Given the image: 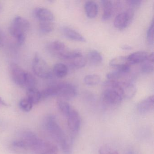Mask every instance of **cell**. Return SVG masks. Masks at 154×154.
Returning a JSON list of instances; mask_svg holds the SVG:
<instances>
[{"label": "cell", "instance_id": "cell-25", "mask_svg": "<svg viewBox=\"0 0 154 154\" xmlns=\"http://www.w3.org/2000/svg\"><path fill=\"white\" fill-rule=\"evenodd\" d=\"M58 109L60 111L62 114L64 116L67 117L68 114L70 113V111L72 109V107L70 106V104L66 102V101L63 100H60L57 102Z\"/></svg>", "mask_w": 154, "mask_h": 154}, {"label": "cell", "instance_id": "cell-3", "mask_svg": "<svg viewBox=\"0 0 154 154\" xmlns=\"http://www.w3.org/2000/svg\"><path fill=\"white\" fill-rule=\"evenodd\" d=\"M30 24L26 19L20 16L14 18L9 28L11 35L16 38L19 45H24L26 33L29 29Z\"/></svg>", "mask_w": 154, "mask_h": 154}, {"label": "cell", "instance_id": "cell-17", "mask_svg": "<svg viewBox=\"0 0 154 154\" xmlns=\"http://www.w3.org/2000/svg\"><path fill=\"white\" fill-rule=\"evenodd\" d=\"M109 66L116 69H118L131 65L128 61V57L119 56L113 58L110 61Z\"/></svg>", "mask_w": 154, "mask_h": 154}, {"label": "cell", "instance_id": "cell-13", "mask_svg": "<svg viewBox=\"0 0 154 154\" xmlns=\"http://www.w3.org/2000/svg\"><path fill=\"white\" fill-rule=\"evenodd\" d=\"M149 54L145 51H138L128 56V61L131 65L142 63L147 59Z\"/></svg>", "mask_w": 154, "mask_h": 154}, {"label": "cell", "instance_id": "cell-1", "mask_svg": "<svg viewBox=\"0 0 154 154\" xmlns=\"http://www.w3.org/2000/svg\"><path fill=\"white\" fill-rule=\"evenodd\" d=\"M44 126L48 132L61 146L63 151L66 154H69L71 150L70 141L57 123L55 118L50 116L46 118Z\"/></svg>", "mask_w": 154, "mask_h": 154}, {"label": "cell", "instance_id": "cell-11", "mask_svg": "<svg viewBox=\"0 0 154 154\" xmlns=\"http://www.w3.org/2000/svg\"><path fill=\"white\" fill-rule=\"evenodd\" d=\"M61 32L65 37L70 40L81 42L86 41L85 38L81 34L69 27H63L61 28Z\"/></svg>", "mask_w": 154, "mask_h": 154}, {"label": "cell", "instance_id": "cell-24", "mask_svg": "<svg viewBox=\"0 0 154 154\" xmlns=\"http://www.w3.org/2000/svg\"><path fill=\"white\" fill-rule=\"evenodd\" d=\"M100 78L96 74H90L86 75L84 78V82L88 86H94L100 83Z\"/></svg>", "mask_w": 154, "mask_h": 154}, {"label": "cell", "instance_id": "cell-2", "mask_svg": "<svg viewBox=\"0 0 154 154\" xmlns=\"http://www.w3.org/2000/svg\"><path fill=\"white\" fill-rule=\"evenodd\" d=\"M103 86L105 88L102 94L103 103L112 106L119 104L124 98L120 83L108 80L103 83Z\"/></svg>", "mask_w": 154, "mask_h": 154}, {"label": "cell", "instance_id": "cell-29", "mask_svg": "<svg viewBox=\"0 0 154 154\" xmlns=\"http://www.w3.org/2000/svg\"><path fill=\"white\" fill-rule=\"evenodd\" d=\"M147 40L149 45L154 44V20L152 19L151 23L148 29L146 35Z\"/></svg>", "mask_w": 154, "mask_h": 154}, {"label": "cell", "instance_id": "cell-6", "mask_svg": "<svg viewBox=\"0 0 154 154\" xmlns=\"http://www.w3.org/2000/svg\"><path fill=\"white\" fill-rule=\"evenodd\" d=\"M57 96L65 100H70L76 97L77 90L74 85L67 82L57 84Z\"/></svg>", "mask_w": 154, "mask_h": 154}, {"label": "cell", "instance_id": "cell-9", "mask_svg": "<svg viewBox=\"0 0 154 154\" xmlns=\"http://www.w3.org/2000/svg\"><path fill=\"white\" fill-rule=\"evenodd\" d=\"M49 52L54 56L62 58L68 48L64 43L59 40L51 42L48 46Z\"/></svg>", "mask_w": 154, "mask_h": 154}, {"label": "cell", "instance_id": "cell-10", "mask_svg": "<svg viewBox=\"0 0 154 154\" xmlns=\"http://www.w3.org/2000/svg\"><path fill=\"white\" fill-rule=\"evenodd\" d=\"M34 14L39 22H54V20L53 12L45 8H36L34 11Z\"/></svg>", "mask_w": 154, "mask_h": 154}, {"label": "cell", "instance_id": "cell-30", "mask_svg": "<svg viewBox=\"0 0 154 154\" xmlns=\"http://www.w3.org/2000/svg\"><path fill=\"white\" fill-rule=\"evenodd\" d=\"M127 5L129 7V8L135 10V9L139 8L142 4V1L140 0H130L126 1Z\"/></svg>", "mask_w": 154, "mask_h": 154}, {"label": "cell", "instance_id": "cell-16", "mask_svg": "<svg viewBox=\"0 0 154 154\" xmlns=\"http://www.w3.org/2000/svg\"><path fill=\"white\" fill-rule=\"evenodd\" d=\"M84 9L86 16L89 18H94L97 16L99 7L95 2L92 1L86 2L85 4Z\"/></svg>", "mask_w": 154, "mask_h": 154}, {"label": "cell", "instance_id": "cell-32", "mask_svg": "<svg viewBox=\"0 0 154 154\" xmlns=\"http://www.w3.org/2000/svg\"><path fill=\"white\" fill-rule=\"evenodd\" d=\"M122 49L124 50H130L132 49V47L128 45H123L121 47Z\"/></svg>", "mask_w": 154, "mask_h": 154}, {"label": "cell", "instance_id": "cell-33", "mask_svg": "<svg viewBox=\"0 0 154 154\" xmlns=\"http://www.w3.org/2000/svg\"><path fill=\"white\" fill-rule=\"evenodd\" d=\"M0 105H4V106H8V104L7 103L2 99L0 97Z\"/></svg>", "mask_w": 154, "mask_h": 154}, {"label": "cell", "instance_id": "cell-19", "mask_svg": "<svg viewBox=\"0 0 154 154\" xmlns=\"http://www.w3.org/2000/svg\"><path fill=\"white\" fill-rule=\"evenodd\" d=\"M52 72L53 74L57 78H63L68 74V67L64 64L58 63L54 66Z\"/></svg>", "mask_w": 154, "mask_h": 154}, {"label": "cell", "instance_id": "cell-18", "mask_svg": "<svg viewBox=\"0 0 154 154\" xmlns=\"http://www.w3.org/2000/svg\"><path fill=\"white\" fill-rule=\"evenodd\" d=\"M141 70L145 74H150L154 71V54H149L147 59L142 63Z\"/></svg>", "mask_w": 154, "mask_h": 154}, {"label": "cell", "instance_id": "cell-7", "mask_svg": "<svg viewBox=\"0 0 154 154\" xmlns=\"http://www.w3.org/2000/svg\"><path fill=\"white\" fill-rule=\"evenodd\" d=\"M134 16V10L131 8L119 13L116 16L114 20V26L120 30L125 29L132 22Z\"/></svg>", "mask_w": 154, "mask_h": 154}, {"label": "cell", "instance_id": "cell-21", "mask_svg": "<svg viewBox=\"0 0 154 154\" xmlns=\"http://www.w3.org/2000/svg\"><path fill=\"white\" fill-rule=\"evenodd\" d=\"M87 58L93 65H98L103 61V57L100 52L96 50H90L87 54Z\"/></svg>", "mask_w": 154, "mask_h": 154}, {"label": "cell", "instance_id": "cell-27", "mask_svg": "<svg viewBox=\"0 0 154 154\" xmlns=\"http://www.w3.org/2000/svg\"><path fill=\"white\" fill-rule=\"evenodd\" d=\"M34 104L27 98L22 99L20 102V109L26 112H29L32 110Z\"/></svg>", "mask_w": 154, "mask_h": 154}, {"label": "cell", "instance_id": "cell-15", "mask_svg": "<svg viewBox=\"0 0 154 154\" xmlns=\"http://www.w3.org/2000/svg\"><path fill=\"white\" fill-rule=\"evenodd\" d=\"M120 84L123 98L129 99L134 97L137 93V88L133 83L124 82H120Z\"/></svg>", "mask_w": 154, "mask_h": 154}, {"label": "cell", "instance_id": "cell-12", "mask_svg": "<svg viewBox=\"0 0 154 154\" xmlns=\"http://www.w3.org/2000/svg\"><path fill=\"white\" fill-rule=\"evenodd\" d=\"M154 96L152 95L144 99L138 104L137 110L141 114L148 113L154 109Z\"/></svg>", "mask_w": 154, "mask_h": 154}, {"label": "cell", "instance_id": "cell-14", "mask_svg": "<svg viewBox=\"0 0 154 154\" xmlns=\"http://www.w3.org/2000/svg\"><path fill=\"white\" fill-rule=\"evenodd\" d=\"M102 5L103 13L102 17L103 21L109 20L113 13L114 9V4L113 2L109 0H103L101 1Z\"/></svg>", "mask_w": 154, "mask_h": 154}, {"label": "cell", "instance_id": "cell-31", "mask_svg": "<svg viewBox=\"0 0 154 154\" xmlns=\"http://www.w3.org/2000/svg\"><path fill=\"white\" fill-rule=\"evenodd\" d=\"M113 150L109 147L103 146L100 148L99 150V154H111Z\"/></svg>", "mask_w": 154, "mask_h": 154}, {"label": "cell", "instance_id": "cell-26", "mask_svg": "<svg viewBox=\"0 0 154 154\" xmlns=\"http://www.w3.org/2000/svg\"><path fill=\"white\" fill-rule=\"evenodd\" d=\"M39 27L42 33L48 34L54 30V22H39Z\"/></svg>", "mask_w": 154, "mask_h": 154}, {"label": "cell", "instance_id": "cell-23", "mask_svg": "<svg viewBox=\"0 0 154 154\" xmlns=\"http://www.w3.org/2000/svg\"><path fill=\"white\" fill-rule=\"evenodd\" d=\"M12 146L13 149L16 152L22 154L26 153L29 149L25 141L21 139L14 141L12 143Z\"/></svg>", "mask_w": 154, "mask_h": 154}, {"label": "cell", "instance_id": "cell-22", "mask_svg": "<svg viewBox=\"0 0 154 154\" xmlns=\"http://www.w3.org/2000/svg\"><path fill=\"white\" fill-rule=\"evenodd\" d=\"M71 65L74 68H82L86 65L87 63V59L84 57L82 54L74 57L71 60H69Z\"/></svg>", "mask_w": 154, "mask_h": 154}, {"label": "cell", "instance_id": "cell-20", "mask_svg": "<svg viewBox=\"0 0 154 154\" xmlns=\"http://www.w3.org/2000/svg\"><path fill=\"white\" fill-rule=\"evenodd\" d=\"M27 98L33 104H37L41 100V92L36 88H32L27 90Z\"/></svg>", "mask_w": 154, "mask_h": 154}, {"label": "cell", "instance_id": "cell-8", "mask_svg": "<svg viewBox=\"0 0 154 154\" xmlns=\"http://www.w3.org/2000/svg\"><path fill=\"white\" fill-rule=\"evenodd\" d=\"M67 118V125L70 130L74 134H76L81 128V119L78 112L72 108Z\"/></svg>", "mask_w": 154, "mask_h": 154}, {"label": "cell", "instance_id": "cell-28", "mask_svg": "<svg viewBox=\"0 0 154 154\" xmlns=\"http://www.w3.org/2000/svg\"><path fill=\"white\" fill-rule=\"evenodd\" d=\"M37 85L36 78L30 73L28 72L25 83V88L27 89L32 88H35Z\"/></svg>", "mask_w": 154, "mask_h": 154}, {"label": "cell", "instance_id": "cell-5", "mask_svg": "<svg viewBox=\"0 0 154 154\" xmlns=\"http://www.w3.org/2000/svg\"><path fill=\"white\" fill-rule=\"evenodd\" d=\"M10 72L14 82L18 86L25 88L28 72H26L17 64L12 63L10 65Z\"/></svg>", "mask_w": 154, "mask_h": 154}, {"label": "cell", "instance_id": "cell-4", "mask_svg": "<svg viewBox=\"0 0 154 154\" xmlns=\"http://www.w3.org/2000/svg\"><path fill=\"white\" fill-rule=\"evenodd\" d=\"M32 70L37 76L42 79H49L53 73L48 65L39 54H36L32 61Z\"/></svg>", "mask_w": 154, "mask_h": 154}]
</instances>
